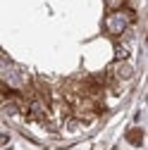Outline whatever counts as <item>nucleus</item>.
Segmentation results:
<instances>
[{"instance_id": "nucleus-1", "label": "nucleus", "mask_w": 148, "mask_h": 150, "mask_svg": "<svg viewBox=\"0 0 148 150\" xmlns=\"http://www.w3.org/2000/svg\"><path fill=\"white\" fill-rule=\"evenodd\" d=\"M129 138L132 143H141V131H129Z\"/></svg>"}]
</instances>
